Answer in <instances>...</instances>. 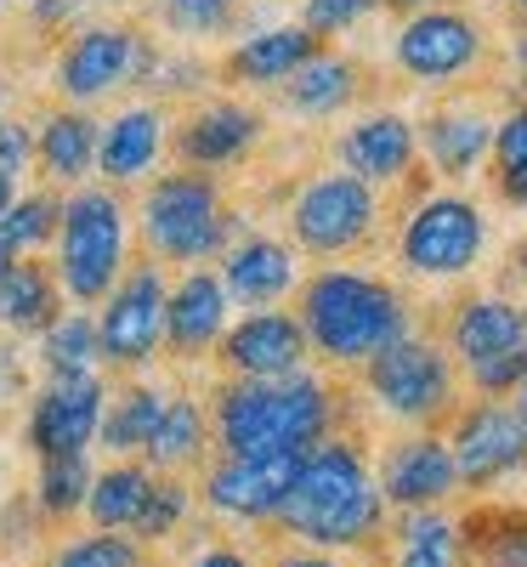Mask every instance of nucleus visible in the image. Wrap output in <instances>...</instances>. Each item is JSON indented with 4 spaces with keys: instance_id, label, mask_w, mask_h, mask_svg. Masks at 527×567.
I'll return each mask as SVG.
<instances>
[{
    "instance_id": "obj_19",
    "label": "nucleus",
    "mask_w": 527,
    "mask_h": 567,
    "mask_svg": "<svg viewBox=\"0 0 527 567\" xmlns=\"http://www.w3.org/2000/svg\"><path fill=\"white\" fill-rule=\"evenodd\" d=\"M221 284L232 301L245 307H272L296 290V250L267 239V233H250V239H232L221 250Z\"/></svg>"
},
{
    "instance_id": "obj_41",
    "label": "nucleus",
    "mask_w": 527,
    "mask_h": 567,
    "mask_svg": "<svg viewBox=\"0 0 527 567\" xmlns=\"http://www.w3.org/2000/svg\"><path fill=\"white\" fill-rule=\"evenodd\" d=\"M488 567H527V523H505L488 539Z\"/></svg>"
},
{
    "instance_id": "obj_48",
    "label": "nucleus",
    "mask_w": 527,
    "mask_h": 567,
    "mask_svg": "<svg viewBox=\"0 0 527 567\" xmlns=\"http://www.w3.org/2000/svg\"><path fill=\"white\" fill-rule=\"evenodd\" d=\"M12 261H18V250H12V245H7V239H0V272H7V267H12Z\"/></svg>"
},
{
    "instance_id": "obj_49",
    "label": "nucleus",
    "mask_w": 527,
    "mask_h": 567,
    "mask_svg": "<svg viewBox=\"0 0 527 567\" xmlns=\"http://www.w3.org/2000/svg\"><path fill=\"white\" fill-rule=\"evenodd\" d=\"M0 103H7V74H0Z\"/></svg>"
},
{
    "instance_id": "obj_23",
    "label": "nucleus",
    "mask_w": 527,
    "mask_h": 567,
    "mask_svg": "<svg viewBox=\"0 0 527 567\" xmlns=\"http://www.w3.org/2000/svg\"><path fill=\"white\" fill-rule=\"evenodd\" d=\"M165 154V114L154 103L125 109L97 131V171L108 182H142Z\"/></svg>"
},
{
    "instance_id": "obj_9",
    "label": "nucleus",
    "mask_w": 527,
    "mask_h": 567,
    "mask_svg": "<svg viewBox=\"0 0 527 567\" xmlns=\"http://www.w3.org/2000/svg\"><path fill=\"white\" fill-rule=\"evenodd\" d=\"M165 296L170 284L154 261H142L131 272H120V284L103 296V318H97V358L114 369H142L159 341H165Z\"/></svg>"
},
{
    "instance_id": "obj_30",
    "label": "nucleus",
    "mask_w": 527,
    "mask_h": 567,
    "mask_svg": "<svg viewBox=\"0 0 527 567\" xmlns=\"http://www.w3.org/2000/svg\"><path fill=\"white\" fill-rule=\"evenodd\" d=\"M148 483H154L148 465H114V471H103V477H91V494H85L91 523L97 528H131Z\"/></svg>"
},
{
    "instance_id": "obj_24",
    "label": "nucleus",
    "mask_w": 527,
    "mask_h": 567,
    "mask_svg": "<svg viewBox=\"0 0 527 567\" xmlns=\"http://www.w3.org/2000/svg\"><path fill=\"white\" fill-rule=\"evenodd\" d=\"M318 34L301 29V23H272V29H256L232 45V58H227V74L238 85H283L312 52H318Z\"/></svg>"
},
{
    "instance_id": "obj_39",
    "label": "nucleus",
    "mask_w": 527,
    "mask_h": 567,
    "mask_svg": "<svg viewBox=\"0 0 527 567\" xmlns=\"http://www.w3.org/2000/svg\"><path fill=\"white\" fill-rule=\"evenodd\" d=\"M494 176H510V171H527V103L510 109L505 120H494Z\"/></svg>"
},
{
    "instance_id": "obj_26",
    "label": "nucleus",
    "mask_w": 527,
    "mask_h": 567,
    "mask_svg": "<svg viewBox=\"0 0 527 567\" xmlns=\"http://www.w3.org/2000/svg\"><path fill=\"white\" fill-rule=\"evenodd\" d=\"M34 154L45 165V176L52 182H85L91 171H97V120L80 114V109H63L45 120Z\"/></svg>"
},
{
    "instance_id": "obj_27",
    "label": "nucleus",
    "mask_w": 527,
    "mask_h": 567,
    "mask_svg": "<svg viewBox=\"0 0 527 567\" xmlns=\"http://www.w3.org/2000/svg\"><path fill=\"white\" fill-rule=\"evenodd\" d=\"M58 318V278L40 261H12L0 272V323L7 329H45Z\"/></svg>"
},
{
    "instance_id": "obj_12",
    "label": "nucleus",
    "mask_w": 527,
    "mask_h": 567,
    "mask_svg": "<svg viewBox=\"0 0 527 567\" xmlns=\"http://www.w3.org/2000/svg\"><path fill=\"white\" fill-rule=\"evenodd\" d=\"M103 381L97 374H52V386L34 398L29 414V443L40 460H58V454H85L97 443V420H103Z\"/></svg>"
},
{
    "instance_id": "obj_51",
    "label": "nucleus",
    "mask_w": 527,
    "mask_h": 567,
    "mask_svg": "<svg viewBox=\"0 0 527 567\" xmlns=\"http://www.w3.org/2000/svg\"><path fill=\"white\" fill-rule=\"evenodd\" d=\"M0 7H7V0H0Z\"/></svg>"
},
{
    "instance_id": "obj_47",
    "label": "nucleus",
    "mask_w": 527,
    "mask_h": 567,
    "mask_svg": "<svg viewBox=\"0 0 527 567\" xmlns=\"http://www.w3.org/2000/svg\"><path fill=\"white\" fill-rule=\"evenodd\" d=\"M510 52H516V69H527V23H521V34H516Z\"/></svg>"
},
{
    "instance_id": "obj_17",
    "label": "nucleus",
    "mask_w": 527,
    "mask_h": 567,
    "mask_svg": "<svg viewBox=\"0 0 527 567\" xmlns=\"http://www.w3.org/2000/svg\"><path fill=\"white\" fill-rule=\"evenodd\" d=\"M380 499L397 505V511H431L443 505L454 488H459V471H454V454L443 437H409L397 443L386 460H380V477H374Z\"/></svg>"
},
{
    "instance_id": "obj_15",
    "label": "nucleus",
    "mask_w": 527,
    "mask_h": 567,
    "mask_svg": "<svg viewBox=\"0 0 527 567\" xmlns=\"http://www.w3.org/2000/svg\"><path fill=\"white\" fill-rule=\"evenodd\" d=\"M301 454H227L205 477V499L227 516H245V523L278 516L283 494H290L296 471H301Z\"/></svg>"
},
{
    "instance_id": "obj_43",
    "label": "nucleus",
    "mask_w": 527,
    "mask_h": 567,
    "mask_svg": "<svg viewBox=\"0 0 527 567\" xmlns=\"http://www.w3.org/2000/svg\"><path fill=\"white\" fill-rule=\"evenodd\" d=\"M272 567H352V561L323 556V550H301V556H283V561H272Z\"/></svg>"
},
{
    "instance_id": "obj_7",
    "label": "nucleus",
    "mask_w": 527,
    "mask_h": 567,
    "mask_svg": "<svg viewBox=\"0 0 527 567\" xmlns=\"http://www.w3.org/2000/svg\"><path fill=\"white\" fill-rule=\"evenodd\" d=\"M380 221V199L374 187L347 176V171H329L318 182H307L296 205H290V233L296 245L312 250V256H347L358 250Z\"/></svg>"
},
{
    "instance_id": "obj_16",
    "label": "nucleus",
    "mask_w": 527,
    "mask_h": 567,
    "mask_svg": "<svg viewBox=\"0 0 527 567\" xmlns=\"http://www.w3.org/2000/svg\"><path fill=\"white\" fill-rule=\"evenodd\" d=\"M414 159H420V131L403 114H363L334 136V165L369 187L403 182L414 171Z\"/></svg>"
},
{
    "instance_id": "obj_4",
    "label": "nucleus",
    "mask_w": 527,
    "mask_h": 567,
    "mask_svg": "<svg viewBox=\"0 0 527 567\" xmlns=\"http://www.w3.org/2000/svg\"><path fill=\"white\" fill-rule=\"evenodd\" d=\"M142 239L165 261H210L232 245V216L205 171H170L142 199Z\"/></svg>"
},
{
    "instance_id": "obj_1",
    "label": "nucleus",
    "mask_w": 527,
    "mask_h": 567,
    "mask_svg": "<svg viewBox=\"0 0 527 567\" xmlns=\"http://www.w3.org/2000/svg\"><path fill=\"white\" fill-rule=\"evenodd\" d=\"M380 516H386V499L369 477L363 449L352 443H312L278 505V523L318 550L369 545L380 534Z\"/></svg>"
},
{
    "instance_id": "obj_22",
    "label": "nucleus",
    "mask_w": 527,
    "mask_h": 567,
    "mask_svg": "<svg viewBox=\"0 0 527 567\" xmlns=\"http://www.w3.org/2000/svg\"><path fill=\"white\" fill-rule=\"evenodd\" d=\"M488 148H494V120L476 114V109H437L420 125V154L448 182L476 176V165L488 159Z\"/></svg>"
},
{
    "instance_id": "obj_29",
    "label": "nucleus",
    "mask_w": 527,
    "mask_h": 567,
    "mask_svg": "<svg viewBox=\"0 0 527 567\" xmlns=\"http://www.w3.org/2000/svg\"><path fill=\"white\" fill-rule=\"evenodd\" d=\"M159 414H165V392H154V386H131V392H120L114 403H103L97 437H103L108 454H142V443L154 437Z\"/></svg>"
},
{
    "instance_id": "obj_11",
    "label": "nucleus",
    "mask_w": 527,
    "mask_h": 567,
    "mask_svg": "<svg viewBox=\"0 0 527 567\" xmlns=\"http://www.w3.org/2000/svg\"><path fill=\"white\" fill-rule=\"evenodd\" d=\"M154 69V52L142 45L136 29H120V23H97V29H80L63 58H58V91L69 103H97L108 91L131 85L136 74Z\"/></svg>"
},
{
    "instance_id": "obj_38",
    "label": "nucleus",
    "mask_w": 527,
    "mask_h": 567,
    "mask_svg": "<svg viewBox=\"0 0 527 567\" xmlns=\"http://www.w3.org/2000/svg\"><path fill=\"white\" fill-rule=\"evenodd\" d=\"M386 0H307L301 7V29H312L318 40H329V34H347V29H358L363 18H374Z\"/></svg>"
},
{
    "instance_id": "obj_3",
    "label": "nucleus",
    "mask_w": 527,
    "mask_h": 567,
    "mask_svg": "<svg viewBox=\"0 0 527 567\" xmlns=\"http://www.w3.org/2000/svg\"><path fill=\"white\" fill-rule=\"evenodd\" d=\"M329 414L334 398L307 369L278 381H232L216 398V443L227 454H301L329 437Z\"/></svg>"
},
{
    "instance_id": "obj_50",
    "label": "nucleus",
    "mask_w": 527,
    "mask_h": 567,
    "mask_svg": "<svg viewBox=\"0 0 527 567\" xmlns=\"http://www.w3.org/2000/svg\"><path fill=\"white\" fill-rule=\"evenodd\" d=\"M516 12H521V18H527V0H516Z\"/></svg>"
},
{
    "instance_id": "obj_34",
    "label": "nucleus",
    "mask_w": 527,
    "mask_h": 567,
    "mask_svg": "<svg viewBox=\"0 0 527 567\" xmlns=\"http://www.w3.org/2000/svg\"><path fill=\"white\" fill-rule=\"evenodd\" d=\"M91 494V465L85 454H58V460H40V511L69 516L80 511Z\"/></svg>"
},
{
    "instance_id": "obj_2",
    "label": "nucleus",
    "mask_w": 527,
    "mask_h": 567,
    "mask_svg": "<svg viewBox=\"0 0 527 567\" xmlns=\"http://www.w3.org/2000/svg\"><path fill=\"white\" fill-rule=\"evenodd\" d=\"M301 329L307 347L329 363H369L380 347L409 336V301L386 278L358 267H323L301 284Z\"/></svg>"
},
{
    "instance_id": "obj_25",
    "label": "nucleus",
    "mask_w": 527,
    "mask_h": 567,
    "mask_svg": "<svg viewBox=\"0 0 527 567\" xmlns=\"http://www.w3.org/2000/svg\"><path fill=\"white\" fill-rule=\"evenodd\" d=\"M278 91H283V109H290V114H301V120H329V114L352 109V97H358V63L318 45V52H312L290 80H283Z\"/></svg>"
},
{
    "instance_id": "obj_37",
    "label": "nucleus",
    "mask_w": 527,
    "mask_h": 567,
    "mask_svg": "<svg viewBox=\"0 0 527 567\" xmlns=\"http://www.w3.org/2000/svg\"><path fill=\"white\" fill-rule=\"evenodd\" d=\"M182 511H187V488H182L176 477H154L148 494H142V511H136L131 534H136V539H165V534H176Z\"/></svg>"
},
{
    "instance_id": "obj_42",
    "label": "nucleus",
    "mask_w": 527,
    "mask_h": 567,
    "mask_svg": "<svg viewBox=\"0 0 527 567\" xmlns=\"http://www.w3.org/2000/svg\"><path fill=\"white\" fill-rule=\"evenodd\" d=\"M80 12V0H34V18L40 23H69Z\"/></svg>"
},
{
    "instance_id": "obj_35",
    "label": "nucleus",
    "mask_w": 527,
    "mask_h": 567,
    "mask_svg": "<svg viewBox=\"0 0 527 567\" xmlns=\"http://www.w3.org/2000/svg\"><path fill=\"white\" fill-rule=\"evenodd\" d=\"M52 567H142V545L125 528H97V534L63 545Z\"/></svg>"
},
{
    "instance_id": "obj_6",
    "label": "nucleus",
    "mask_w": 527,
    "mask_h": 567,
    "mask_svg": "<svg viewBox=\"0 0 527 567\" xmlns=\"http://www.w3.org/2000/svg\"><path fill=\"white\" fill-rule=\"evenodd\" d=\"M488 250V216L465 194H431L409 210L397 256L420 278H465Z\"/></svg>"
},
{
    "instance_id": "obj_13",
    "label": "nucleus",
    "mask_w": 527,
    "mask_h": 567,
    "mask_svg": "<svg viewBox=\"0 0 527 567\" xmlns=\"http://www.w3.org/2000/svg\"><path fill=\"white\" fill-rule=\"evenodd\" d=\"M448 454H454L459 483H471V488L499 483V477L527 465V420L505 403H476V409L459 414Z\"/></svg>"
},
{
    "instance_id": "obj_33",
    "label": "nucleus",
    "mask_w": 527,
    "mask_h": 567,
    "mask_svg": "<svg viewBox=\"0 0 527 567\" xmlns=\"http://www.w3.org/2000/svg\"><path fill=\"white\" fill-rule=\"evenodd\" d=\"M58 216H63V205L52 194H18L7 210H0V239H7L18 256L40 250L45 239H58Z\"/></svg>"
},
{
    "instance_id": "obj_45",
    "label": "nucleus",
    "mask_w": 527,
    "mask_h": 567,
    "mask_svg": "<svg viewBox=\"0 0 527 567\" xmlns=\"http://www.w3.org/2000/svg\"><path fill=\"white\" fill-rule=\"evenodd\" d=\"M18 199V176H7V171H0V210H7Z\"/></svg>"
},
{
    "instance_id": "obj_28",
    "label": "nucleus",
    "mask_w": 527,
    "mask_h": 567,
    "mask_svg": "<svg viewBox=\"0 0 527 567\" xmlns=\"http://www.w3.org/2000/svg\"><path fill=\"white\" fill-rule=\"evenodd\" d=\"M142 454H148V465H159V471L194 465L205 454V409L194 398H165V414L154 425V437L142 443Z\"/></svg>"
},
{
    "instance_id": "obj_20",
    "label": "nucleus",
    "mask_w": 527,
    "mask_h": 567,
    "mask_svg": "<svg viewBox=\"0 0 527 567\" xmlns=\"http://www.w3.org/2000/svg\"><path fill=\"white\" fill-rule=\"evenodd\" d=\"M261 142V114L245 109V103H210L199 109L176 131V154L194 165V171H221V165H238L250 148Z\"/></svg>"
},
{
    "instance_id": "obj_44",
    "label": "nucleus",
    "mask_w": 527,
    "mask_h": 567,
    "mask_svg": "<svg viewBox=\"0 0 527 567\" xmlns=\"http://www.w3.org/2000/svg\"><path fill=\"white\" fill-rule=\"evenodd\" d=\"M194 567H250V561L238 556V550H205V556H199Z\"/></svg>"
},
{
    "instance_id": "obj_32",
    "label": "nucleus",
    "mask_w": 527,
    "mask_h": 567,
    "mask_svg": "<svg viewBox=\"0 0 527 567\" xmlns=\"http://www.w3.org/2000/svg\"><path fill=\"white\" fill-rule=\"evenodd\" d=\"M397 567H459V528L448 516L431 511H403V556Z\"/></svg>"
},
{
    "instance_id": "obj_18",
    "label": "nucleus",
    "mask_w": 527,
    "mask_h": 567,
    "mask_svg": "<svg viewBox=\"0 0 527 567\" xmlns=\"http://www.w3.org/2000/svg\"><path fill=\"white\" fill-rule=\"evenodd\" d=\"M227 307H232V296H227L221 272L187 267L165 296V341H170V352L176 358H205L227 329Z\"/></svg>"
},
{
    "instance_id": "obj_14",
    "label": "nucleus",
    "mask_w": 527,
    "mask_h": 567,
    "mask_svg": "<svg viewBox=\"0 0 527 567\" xmlns=\"http://www.w3.org/2000/svg\"><path fill=\"white\" fill-rule=\"evenodd\" d=\"M221 363L238 374V381H278V374H296L307 347V329L296 312H272L256 307L250 318H238L232 329H221Z\"/></svg>"
},
{
    "instance_id": "obj_10",
    "label": "nucleus",
    "mask_w": 527,
    "mask_h": 567,
    "mask_svg": "<svg viewBox=\"0 0 527 567\" xmlns=\"http://www.w3.org/2000/svg\"><path fill=\"white\" fill-rule=\"evenodd\" d=\"M392 58L414 85H448L483 63V23L454 7H425V12L403 18Z\"/></svg>"
},
{
    "instance_id": "obj_8",
    "label": "nucleus",
    "mask_w": 527,
    "mask_h": 567,
    "mask_svg": "<svg viewBox=\"0 0 527 567\" xmlns=\"http://www.w3.org/2000/svg\"><path fill=\"white\" fill-rule=\"evenodd\" d=\"M369 392L392 420H437L454 403V363L431 341L397 336L392 347H380L369 363Z\"/></svg>"
},
{
    "instance_id": "obj_31",
    "label": "nucleus",
    "mask_w": 527,
    "mask_h": 567,
    "mask_svg": "<svg viewBox=\"0 0 527 567\" xmlns=\"http://www.w3.org/2000/svg\"><path fill=\"white\" fill-rule=\"evenodd\" d=\"M40 358L52 374H85L97 363V318L85 312H58L40 329Z\"/></svg>"
},
{
    "instance_id": "obj_5",
    "label": "nucleus",
    "mask_w": 527,
    "mask_h": 567,
    "mask_svg": "<svg viewBox=\"0 0 527 567\" xmlns=\"http://www.w3.org/2000/svg\"><path fill=\"white\" fill-rule=\"evenodd\" d=\"M125 272V205L108 187H80L58 216V284L74 301H103Z\"/></svg>"
},
{
    "instance_id": "obj_46",
    "label": "nucleus",
    "mask_w": 527,
    "mask_h": 567,
    "mask_svg": "<svg viewBox=\"0 0 527 567\" xmlns=\"http://www.w3.org/2000/svg\"><path fill=\"white\" fill-rule=\"evenodd\" d=\"M510 398H516V403H510V409H516V414H521V420H527V374H521V381H516V392H510Z\"/></svg>"
},
{
    "instance_id": "obj_36",
    "label": "nucleus",
    "mask_w": 527,
    "mask_h": 567,
    "mask_svg": "<svg viewBox=\"0 0 527 567\" xmlns=\"http://www.w3.org/2000/svg\"><path fill=\"white\" fill-rule=\"evenodd\" d=\"M165 23L187 40H216L238 23V0H165Z\"/></svg>"
},
{
    "instance_id": "obj_52",
    "label": "nucleus",
    "mask_w": 527,
    "mask_h": 567,
    "mask_svg": "<svg viewBox=\"0 0 527 567\" xmlns=\"http://www.w3.org/2000/svg\"><path fill=\"white\" fill-rule=\"evenodd\" d=\"M159 7H165V0H159Z\"/></svg>"
},
{
    "instance_id": "obj_40",
    "label": "nucleus",
    "mask_w": 527,
    "mask_h": 567,
    "mask_svg": "<svg viewBox=\"0 0 527 567\" xmlns=\"http://www.w3.org/2000/svg\"><path fill=\"white\" fill-rule=\"evenodd\" d=\"M34 159V136L18 125V120H0V171L7 176H23Z\"/></svg>"
},
{
    "instance_id": "obj_21",
    "label": "nucleus",
    "mask_w": 527,
    "mask_h": 567,
    "mask_svg": "<svg viewBox=\"0 0 527 567\" xmlns=\"http://www.w3.org/2000/svg\"><path fill=\"white\" fill-rule=\"evenodd\" d=\"M521 341H527V312L510 307L505 296H471V301H459V312L448 323V347L465 369L510 358Z\"/></svg>"
}]
</instances>
